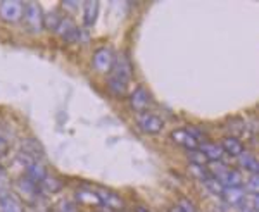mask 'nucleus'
<instances>
[{
  "label": "nucleus",
  "instance_id": "f03ea898",
  "mask_svg": "<svg viewBox=\"0 0 259 212\" xmlns=\"http://www.w3.org/2000/svg\"><path fill=\"white\" fill-rule=\"evenodd\" d=\"M209 173L223 185V188H239L242 185V174L235 169H230L227 166L220 164V162H216L214 168L209 169Z\"/></svg>",
  "mask_w": 259,
  "mask_h": 212
},
{
  "label": "nucleus",
  "instance_id": "2eb2a0df",
  "mask_svg": "<svg viewBox=\"0 0 259 212\" xmlns=\"http://www.w3.org/2000/svg\"><path fill=\"white\" fill-rule=\"evenodd\" d=\"M97 16H99L97 0L85 2V6H83V23H85V26H94L95 21H97Z\"/></svg>",
  "mask_w": 259,
  "mask_h": 212
},
{
  "label": "nucleus",
  "instance_id": "b1692460",
  "mask_svg": "<svg viewBox=\"0 0 259 212\" xmlns=\"http://www.w3.org/2000/svg\"><path fill=\"white\" fill-rule=\"evenodd\" d=\"M189 161L194 166H206L207 162H209V161L206 159V155H204V153L200 152L199 148H195V150H190L189 152Z\"/></svg>",
  "mask_w": 259,
  "mask_h": 212
},
{
  "label": "nucleus",
  "instance_id": "1a4fd4ad",
  "mask_svg": "<svg viewBox=\"0 0 259 212\" xmlns=\"http://www.w3.org/2000/svg\"><path fill=\"white\" fill-rule=\"evenodd\" d=\"M130 103H132V107L137 112H145L147 107L152 103V100H150V95L147 93V90L139 86V88H135L133 93L130 95Z\"/></svg>",
  "mask_w": 259,
  "mask_h": 212
},
{
  "label": "nucleus",
  "instance_id": "0eeeda50",
  "mask_svg": "<svg viewBox=\"0 0 259 212\" xmlns=\"http://www.w3.org/2000/svg\"><path fill=\"white\" fill-rule=\"evenodd\" d=\"M137 124L140 126L142 131L150 133V135H156L164 128V121L156 114H150V112H139L137 116Z\"/></svg>",
  "mask_w": 259,
  "mask_h": 212
},
{
  "label": "nucleus",
  "instance_id": "f257e3e1",
  "mask_svg": "<svg viewBox=\"0 0 259 212\" xmlns=\"http://www.w3.org/2000/svg\"><path fill=\"white\" fill-rule=\"evenodd\" d=\"M133 78V64L126 54L116 56L112 69L109 71L107 78V88L116 97H124L128 91V85Z\"/></svg>",
  "mask_w": 259,
  "mask_h": 212
},
{
  "label": "nucleus",
  "instance_id": "f8f14e48",
  "mask_svg": "<svg viewBox=\"0 0 259 212\" xmlns=\"http://www.w3.org/2000/svg\"><path fill=\"white\" fill-rule=\"evenodd\" d=\"M199 150L206 155V159L209 162H218L221 157H223V148L216 143H211V141H204V143H200Z\"/></svg>",
  "mask_w": 259,
  "mask_h": 212
},
{
  "label": "nucleus",
  "instance_id": "7ed1b4c3",
  "mask_svg": "<svg viewBox=\"0 0 259 212\" xmlns=\"http://www.w3.org/2000/svg\"><path fill=\"white\" fill-rule=\"evenodd\" d=\"M23 21L26 28L33 33L44 30V12L36 2H26L23 6Z\"/></svg>",
  "mask_w": 259,
  "mask_h": 212
},
{
  "label": "nucleus",
  "instance_id": "9b49d317",
  "mask_svg": "<svg viewBox=\"0 0 259 212\" xmlns=\"http://www.w3.org/2000/svg\"><path fill=\"white\" fill-rule=\"evenodd\" d=\"M171 140H173L175 143L185 147L187 150H195V148H199L197 140H195L187 130H175L171 133Z\"/></svg>",
  "mask_w": 259,
  "mask_h": 212
},
{
  "label": "nucleus",
  "instance_id": "2f4dec72",
  "mask_svg": "<svg viewBox=\"0 0 259 212\" xmlns=\"http://www.w3.org/2000/svg\"><path fill=\"white\" fill-rule=\"evenodd\" d=\"M137 212H149V210L144 209V207H137Z\"/></svg>",
  "mask_w": 259,
  "mask_h": 212
},
{
  "label": "nucleus",
  "instance_id": "39448f33",
  "mask_svg": "<svg viewBox=\"0 0 259 212\" xmlns=\"http://www.w3.org/2000/svg\"><path fill=\"white\" fill-rule=\"evenodd\" d=\"M56 33L61 36L62 40L69 41V43H76V41L80 43V41L85 38V36L81 35L80 28H78L76 24H74V21L69 19V18H62V21L59 23V26H57Z\"/></svg>",
  "mask_w": 259,
  "mask_h": 212
},
{
  "label": "nucleus",
  "instance_id": "393cba45",
  "mask_svg": "<svg viewBox=\"0 0 259 212\" xmlns=\"http://www.w3.org/2000/svg\"><path fill=\"white\" fill-rule=\"evenodd\" d=\"M192 173H194V176H197L200 181H206L207 178L211 176L209 169H206L204 166H194V164H192Z\"/></svg>",
  "mask_w": 259,
  "mask_h": 212
},
{
  "label": "nucleus",
  "instance_id": "dca6fc26",
  "mask_svg": "<svg viewBox=\"0 0 259 212\" xmlns=\"http://www.w3.org/2000/svg\"><path fill=\"white\" fill-rule=\"evenodd\" d=\"M220 147L223 148V152H227L233 157H239L244 152V145H242V141L237 136H227Z\"/></svg>",
  "mask_w": 259,
  "mask_h": 212
},
{
  "label": "nucleus",
  "instance_id": "7c9ffc66",
  "mask_svg": "<svg viewBox=\"0 0 259 212\" xmlns=\"http://www.w3.org/2000/svg\"><path fill=\"white\" fill-rule=\"evenodd\" d=\"M169 212H183V210L177 205V207H173V209H169Z\"/></svg>",
  "mask_w": 259,
  "mask_h": 212
},
{
  "label": "nucleus",
  "instance_id": "5701e85b",
  "mask_svg": "<svg viewBox=\"0 0 259 212\" xmlns=\"http://www.w3.org/2000/svg\"><path fill=\"white\" fill-rule=\"evenodd\" d=\"M204 185H206V188L209 190L211 193H214V195H221L223 193V185L216 180L214 176H209L206 181H204Z\"/></svg>",
  "mask_w": 259,
  "mask_h": 212
},
{
  "label": "nucleus",
  "instance_id": "a878e982",
  "mask_svg": "<svg viewBox=\"0 0 259 212\" xmlns=\"http://www.w3.org/2000/svg\"><path fill=\"white\" fill-rule=\"evenodd\" d=\"M250 197H252V202H244V205L240 207V212H257V195H250Z\"/></svg>",
  "mask_w": 259,
  "mask_h": 212
},
{
  "label": "nucleus",
  "instance_id": "bb28decb",
  "mask_svg": "<svg viewBox=\"0 0 259 212\" xmlns=\"http://www.w3.org/2000/svg\"><path fill=\"white\" fill-rule=\"evenodd\" d=\"M257 181H259L257 174H252V176L249 178V181H247V192L250 195H257Z\"/></svg>",
  "mask_w": 259,
  "mask_h": 212
},
{
  "label": "nucleus",
  "instance_id": "9d476101",
  "mask_svg": "<svg viewBox=\"0 0 259 212\" xmlns=\"http://www.w3.org/2000/svg\"><path fill=\"white\" fill-rule=\"evenodd\" d=\"M95 195L100 198V202H102V205L109 207V209H114V210H119L124 207L123 200L119 198V195L112 193L111 190H106V188H97L95 190Z\"/></svg>",
  "mask_w": 259,
  "mask_h": 212
},
{
  "label": "nucleus",
  "instance_id": "423d86ee",
  "mask_svg": "<svg viewBox=\"0 0 259 212\" xmlns=\"http://www.w3.org/2000/svg\"><path fill=\"white\" fill-rule=\"evenodd\" d=\"M114 52L109 47H100L99 50H95L94 57H92V64L94 68L99 71V73H107L112 69V64H114Z\"/></svg>",
  "mask_w": 259,
  "mask_h": 212
},
{
  "label": "nucleus",
  "instance_id": "6e6552de",
  "mask_svg": "<svg viewBox=\"0 0 259 212\" xmlns=\"http://www.w3.org/2000/svg\"><path fill=\"white\" fill-rule=\"evenodd\" d=\"M23 6L19 0H6L0 4V18L6 23H18L23 18Z\"/></svg>",
  "mask_w": 259,
  "mask_h": 212
},
{
  "label": "nucleus",
  "instance_id": "c756f323",
  "mask_svg": "<svg viewBox=\"0 0 259 212\" xmlns=\"http://www.w3.org/2000/svg\"><path fill=\"white\" fill-rule=\"evenodd\" d=\"M7 153H9V143H7V140H4L0 136V157L7 155Z\"/></svg>",
  "mask_w": 259,
  "mask_h": 212
},
{
  "label": "nucleus",
  "instance_id": "f3484780",
  "mask_svg": "<svg viewBox=\"0 0 259 212\" xmlns=\"http://www.w3.org/2000/svg\"><path fill=\"white\" fill-rule=\"evenodd\" d=\"M0 210L2 212H24L23 203L12 195H0Z\"/></svg>",
  "mask_w": 259,
  "mask_h": 212
},
{
  "label": "nucleus",
  "instance_id": "aec40b11",
  "mask_svg": "<svg viewBox=\"0 0 259 212\" xmlns=\"http://www.w3.org/2000/svg\"><path fill=\"white\" fill-rule=\"evenodd\" d=\"M76 200L81 203H92V205H102L100 198L95 195V192H92V190H78Z\"/></svg>",
  "mask_w": 259,
  "mask_h": 212
},
{
  "label": "nucleus",
  "instance_id": "4468645a",
  "mask_svg": "<svg viewBox=\"0 0 259 212\" xmlns=\"http://www.w3.org/2000/svg\"><path fill=\"white\" fill-rule=\"evenodd\" d=\"M221 197L225 198V202H227L228 205H242V203L245 202V193L240 186L239 188H223Z\"/></svg>",
  "mask_w": 259,
  "mask_h": 212
},
{
  "label": "nucleus",
  "instance_id": "20e7f679",
  "mask_svg": "<svg viewBox=\"0 0 259 212\" xmlns=\"http://www.w3.org/2000/svg\"><path fill=\"white\" fill-rule=\"evenodd\" d=\"M14 190H16V193L21 197V200L30 203V205H33V203L36 202L38 193H40L38 185H36V183H33L31 180H28L26 176L19 178V180L14 183Z\"/></svg>",
  "mask_w": 259,
  "mask_h": 212
},
{
  "label": "nucleus",
  "instance_id": "a211bd4d",
  "mask_svg": "<svg viewBox=\"0 0 259 212\" xmlns=\"http://www.w3.org/2000/svg\"><path fill=\"white\" fill-rule=\"evenodd\" d=\"M47 176V171H45V168L40 164V162L36 161H30L28 162V169H26V178L28 180H31L33 183H38L44 180V178Z\"/></svg>",
  "mask_w": 259,
  "mask_h": 212
},
{
  "label": "nucleus",
  "instance_id": "6ab92c4d",
  "mask_svg": "<svg viewBox=\"0 0 259 212\" xmlns=\"http://www.w3.org/2000/svg\"><path fill=\"white\" fill-rule=\"evenodd\" d=\"M240 166L244 169H247L249 173H252V174H257L259 171V164H257V159L252 155V153H249V152H242L240 153Z\"/></svg>",
  "mask_w": 259,
  "mask_h": 212
},
{
  "label": "nucleus",
  "instance_id": "ddd939ff",
  "mask_svg": "<svg viewBox=\"0 0 259 212\" xmlns=\"http://www.w3.org/2000/svg\"><path fill=\"white\" fill-rule=\"evenodd\" d=\"M62 186H64V183H62L59 178L50 176V174H47V176L38 183V190L44 193H57L62 190Z\"/></svg>",
  "mask_w": 259,
  "mask_h": 212
},
{
  "label": "nucleus",
  "instance_id": "cd10ccee",
  "mask_svg": "<svg viewBox=\"0 0 259 212\" xmlns=\"http://www.w3.org/2000/svg\"><path fill=\"white\" fill-rule=\"evenodd\" d=\"M178 207L182 209L183 212H197V209H195V205L192 203L189 198H182L178 203Z\"/></svg>",
  "mask_w": 259,
  "mask_h": 212
},
{
  "label": "nucleus",
  "instance_id": "412c9836",
  "mask_svg": "<svg viewBox=\"0 0 259 212\" xmlns=\"http://www.w3.org/2000/svg\"><path fill=\"white\" fill-rule=\"evenodd\" d=\"M61 21H62V16H59V12H57V11H52L50 14L44 16V26H47L49 30L56 31Z\"/></svg>",
  "mask_w": 259,
  "mask_h": 212
},
{
  "label": "nucleus",
  "instance_id": "4be33fe9",
  "mask_svg": "<svg viewBox=\"0 0 259 212\" xmlns=\"http://www.w3.org/2000/svg\"><path fill=\"white\" fill-rule=\"evenodd\" d=\"M23 152H24V155H31V157H36V155H41V147H40V143L38 141H35V140H26L24 141V145H23Z\"/></svg>",
  "mask_w": 259,
  "mask_h": 212
},
{
  "label": "nucleus",
  "instance_id": "c85d7f7f",
  "mask_svg": "<svg viewBox=\"0 0 259 212\" xmlns=\"http://www.w3.org/2000/svg\"><path fill=\"white\" fill-rule=\"evenodd\" d=\"M57 212H78V209H76V205H74L73 202L64 200V202H61V205H59V209H57Z\"/></svg>",
  "mask_w": 259,
  "mask_h": 212
}]
</instances>
